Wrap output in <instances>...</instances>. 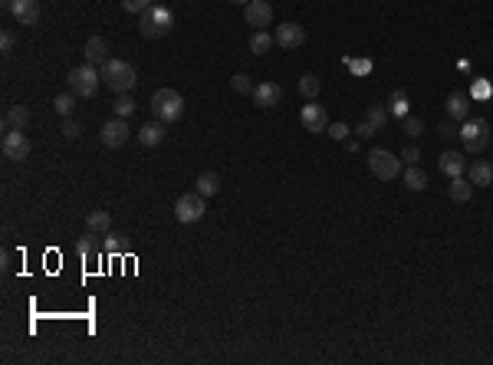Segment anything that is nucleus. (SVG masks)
I'll return each instance as SVG.
<instances>
[{
    "mask_svg": "<svg viewBox=\"0 0 493 365\" xmlns=\"http://www.w3.org/2000/svg\"><path fill=\"white\" fill-rule=\"evenodd\" d=\"M273 36H270L267 30H254V36H250V53H256V56H263V53H270L273 49Z\"/></svg>",
    "mask_w": 493,
    "mask_h": 365,
    "instance_id": "26",
    "label": "nucleus"
},
{
    "mask_svg": "<svg viewBox=\"0 0 493 365\" xmlns=\"http://www.w3.org/2000/svg\"><path fill=\"white\" fill-rule=\"evenodd\" d=\"M102 237H105V254H122V250H125L122 241H119V234H112V230H109V234H102Z\"/></svg>",
    "mask_w": 493,
    "mask_h": 365,
    "instance_id": "34",
    "label": "nucleus"
},
{
    "mask_svg": "<svg viewBox=\"0 0 493 365\" xmlns=\"http://www.w3.org/2000/svg\"><path fill=\"white\" fill-rule=\"evenodd\" d=\"M132 112H135V99L129 96V92H125V96H119V99H116V115H122V119H129Z\"/></svg>",
    "mask_w": 493,
    "mask_h": 365,
    "instance_id": "31",
    "label": "nucleus"
},
{
    "mask_svg": "<svg viewBox=\"0 0 493 365\" xmlns=\"http://www.w3.org/2000/svg\"><path fill=\"white\" fill-rule=\"evenodd\" d=\"M83 56L89 66H105L109 60V43H105V36H89L86 46H83Z\"/></svg>",
    "mask_w": 493,
    "mask_h": 365,
    "instance_id": "15",
    "label": "nucleus"
},
{
    "mask_svg": "<svg viewBox=\"0 0 493 365\" xmlns=\"http://www.w3.org/2000/svg\"><path fill=\"white\" fill-rule=\"evenodd\" d=\"M467 175H470V184H477V188L493 184V165L490 162H474V165L467 168Z\"/></svg>",
    "mask_w": 493,
    "mask_h": 365,
    "instance_id": "19",
    "label": "nucleus"
},
{
    "mask_svg": "<svg viewBox=\"0 0 493 365\" xmlns=\"http://www.w3.org/2000/svg\"><path fill=\"white\" fill-rule=\"evenodd\" d=\"M230 86H234V92H240V96H247V92L254 96V82H250V76H243V73L230 79Z\"/></svg>",
    "mask_w": 493,
    "mask_h": 365,
    "instance_id": "33",
    "label": "nucleus"
},
{
    "mask_svg": "<svg viewBox=\"0 0 493 365\" xmlns=\"http://www.w3.org/2000/svg\"><path fill=\"white\" fill-rule=\"evenodd\" d=\"M299 92H303L306 99H316V96H319V79H316L313 73H306V76L299 79Z\"/></svg>",
    "mask_w": 493,
    "mask_h": 365,
    "instance_id": "29",
    "label": "nucleus"
},
{
    "mask_svg": "<svg viewBox=\"0 0 493 365\" xmlns=\"http://www.w3.org/2000/svg\"><path fill=\"white\" fill-rule=\"evenodd\" d=\"M280 99H283V89H280V82H260L254 89V102L260 109H273L280 106Z\"/></svg>",
    "mask_w": 493,
    "mask_h": 365,
    "instance_id": "14",
    "label": "nucleus"
},
{
    "mask_svg": "<svg viewBox=\"0 0 493 365\" xmlns=\"http://www.w3.org/2000/svg\"><path fill=\"white\" fill-rule=\"evenodd\" d=\"M122 7H125L129 14H145L151 7V0H122Z\"/></svg>",
    "mask_w": 493,
    "mask_h": 365,
    "instance_id": "35",
    "label": "nucleus"
},
{
    "mask_svg": "<svg viewBox=\"0 0 493 365\" xmlns=\"http://www.w3.org/2000/svg\"><path fill=\"white\" fill-rule=\"evenodd\" d=\"M73 92H63V96H56V99H53V109H56V112H60L63 119H69V115H73Z\"/></svg>",
    "mask_w": 493,
    "mask_h": 365,
    "instance_id": "28",
    "label": "nucleus"
},
{
    "mask_svg": "<svg viewBox=\"0 0 493 365\" xmlns=\"http://www.w3.org/2000/svg\"><path fill=\"white\" fill-rule=\"evenodd\" d=\"M326 132L332 138H345V135H349V125H345V122H336V125H329Z\"/></svg>",
    "mask_w": 493,
    "mask_h": 365,
    "instance_id": "37",
    "label": "nucleus"
},
{
    "mask_svg": "<svg viewBox=\"0 0 493 365\" xmlns=\"http://www.w3.org/2000/svg\"><path fill=\"white\" fill-rule=\"evenodd\" d=\"M402 158H395L388 148H372L369 152V168H372V175L378 181H395L398 175H402Z\"/></svg>",
    "mask_w": 493,
    "mask_h": 365,
    "instance_id": "5",
    "label": "nucleus"
},
{
    "mask_svg": "<svg viewBox=\"0 0 493 365\" xmlns=\"http://www.w3.org/2000/svg\"><path fill=\"white\" fill-rule=\"evenodd\" d=\"M437 168H441V175H448V178H461L463 168H467V158L461 152H444L437 158Z\"/></svg>",
    "mask_w": 493,
    "mask_h": 365,
    "instance_id": "17",
    "label": "nucleus"
},
{
    "mask_svg": "<svg viewBox=\"0 0 493 365\" xmlns=\"http://www.w3.org/2000/svg\"><path fill=\"white\" fill-rule=\"evenodd\" d=\"M375 132H378V129H375V125H372V122H369V119H365V122H362V125H359V135H362V138H372Z\"/></svg>",
    "mask_w": 493,
    "mask_h": 365,
    "instance_id": "39",
    "label": "nucleus"
},
{
    "mask_svg": "<svg viewBox=\"0 0 493 365\" xmlns=\"http://www.w3.org/2000/svg\"><path fill=\"white\" fill-rule=\"evenodd\" d=\"M391 112H395V115H408V96H404L402 89L398 92H391Z\"/></svg>",
    "mask_w": 493,
    "mask_h": 365,
    "instance_id": "32",
    "label": "nucleus"
},
{
    "mask_svg": "<svg viewBox=\"0 0 493 365\" xmlns=\"http://www.w3.org/2000/svg\"><path fill=\"white\" fill-rule=\"evenodd\" d=\"M10 14L17 23H36L40 20V0H10Z\"/></svg>",
    "mask_w": 493,
    "mask_h": 365,
    "instance_id": "13",
    "label": "nucleus"
},
{
    "mask_svg": "<svg viewBox=\"0 0 493 365\" xmlns=\"http://www.w3.org/2000/svg\"><path fill=\"white\" fill-rule=\"evenodd\" d=\"M86 228L96 230V234H109V230H112V217H109V211H89Z\"/></svg>",
    "mask_w": 493,
    "mask_h": 365,
    "instance_id": "23",
    "label": "nucleus"
},
{
    "mask_svg": "<svg viewBox=\"0 0 493 365\" xmlns=\"http://www.w3.org/2000/svg\"><path fill=\"white\" fill-rule=\"evenodd\" d=\"M99 138H102L105 148H119V145H125V142H129V119L116 115V119L102 122V129H99Z\"/></svg>",
    "mask_w": 493,
    "mask_h": 365,
    "instance_id": "9",
    "label": "nucleus"
},
{
    "mask_svg": "<svg viewBox=\"0 0 493 365\" xmlns=\"http://www.w3.org/2000/svg\"><path fill=\"white\" fill-rule=\"evenodd\" d=\"M402 129H404V135L418 138L421 132H424V122H421L418 115H404V119H402Z\"/></svg>",
    "mask_w": 493,
    "mask_h": 365,
    "instance_id": "30",
    "label": "nucleus"
},
{
    "mask_svg": "<svg viewBox=\"0 0 493 365\" xmlns=\"http://www.w3.org/2000/svg\"><path fill=\"white\" fill-rule=\"evenodd\" d=\"M102 82L112 92L125 96V92H132L135 86H138V73H135L132 63L112 60V56H109V60H105V66H102Z\"/></svg>",
    "mask_w": 493,
    "mask_h": 365,
    "instance_id": "1",
    "label": "nucleus"
},
{
    "mask_svg": "<svg viewBox=\"0 0 493 365\" xmlns=\"http://www.w3.org/2000/svg\"><path fill=\"white\" fill-rule=\"evenodd\" d=\"M195 188H197V195H204V198H214V195L221 191V178H217L214 171H204V175H197Z\"/></svg>",
    "mask_w": 493,
    "mask_h": 365,
    "instance_id": "21",
    "label": "nucleus"
},
{
    "mask_svg": "<svg viewBox=\"0 0 493 365\" xmlns=\"http://www.w3.org/2000/svg\"><path fill=\"white\" fill-rule=\"evenodd\" d=\"M151 115L162 122H178L184 115V99L178 89H158L151 96Z\"/></svg>",
    "mask_w": 493,
    "mask_h": 365,
    "instance_id": "4",
    "label": "nucleus"
},
{
    "mask_svg": "<svg viewBox=\"0 0 493 365\" xmlns=\"http://www.w3.org/2000/svg\"><path fill=\"white\" fill-rule=\"evenodd\" d=\"M404 184H408L411 191H424V188H428V175H424L418 165H408L404 168Z\"/></svg>",
    "mask_w": 493,
    "mask_h": 365,
    "instance_id": "25",
    "label": "nucleus"
},
{
    "mask_svg": "<svg viewBox=\"0 0 493 365\" xmlns=\"http://www.w3.org/2000/svg\"><path fill=\"white\" fill-rule=\"evenodd\" d=\"M461 142H463V148L470 155H480V152H487L490 148V138H493V132H490V122L487 119H480V115H474V119H463V125H461Z\"/></svg>",
    "mask_w": 493,
    "mask_h": 365,
    "instance_id": "3",
    "label": "nucleus"
},
{
    "mask_svg": "<svg viewBox=\"0 0 493 365\" xmlns=\"http://www.w3.org/2000/svg\"><path fill=\"white\" fill-rule=\"evenodd\" d=\"M365 119H369V122L375 125V129L382 132V129L388 125V109L382 106V102H372V106H369V112H365Z\"/></svg>",
    "mask_w": 493,
    "mask_h": 365,
    "instance_id": "27",
    "label": "nucleus"
},
{
    "mask_svg": "<svg viewBox=\"0 0 493 365\" xmlns=\"http://www.w3.org/2000/svg\"><path fill=\"white\" fill-rule=\"evenodd\" d=\"M204 211H208V198H204V195H197V191L181 195L178 204H175V217H178V224H197V221L204 217Z\"/></svg>",
    "mask_w": 493,
    "mask_h": 365,
    "instance_id": "7",
    "label": "nucleus"
},
{
    "mask_svg": "<svg viewBox=\"0 0 493 365\" xmlns=\"http://www.w3.org/2000/svg\"><path fill=\"white\" fill-rule=\"evenodd\" d=\"M273 40L283 46V49H299V46L306 43V30H303L299 23H283V27H276Z\"/></svg>",
    "mask_w": 493,
    "mask_h": 365,
    "instance_id": "12",
    "label": "nucleus"
},
{
    "mask_svg": "<svg viewBox=\"0 0 493 365\" xmlns=\"http://www.w3.org/2000/svg\"><path fill=\"white\" fill-rule=\"evenodd\" d=\"M418 158H421V152L415 148V145H408V148L402 152V162H404V165H418Z\"/></svg>",
    "mask_w": 493,
    "mask_h": 365,
    "instance_id": "36",
    "label": "nucleus"
},
{
    "mask_svg": "<svg viewBox=\"0 0 493 365\" xmlns=\"http://www.w3.org/2000/svg\"><path fill=\"white\" fill-rule=\"evenodd\" d=\"M457 132H461V129H457L454 122H444V125H441V135H444V138H454Z\"/></svg>",
    "mask_w": 493,
    "mask_h": 365,
    "instance_id": "40",
    "label": "nucleus"
},
{
    "mask_svg": "<svg viewBox=\"0 0 493 365\" xmlns=\"http://www.w3.org/2000/svg\"><path fill=\"white\" fill-rule=\"evenodd\" d=\"M230 3H243V7H247V3H250V0H230Z\"/></svg>",
    "mask_w": 493,
    "mask_h": 365,
    "instance_id": "42",
    "label": "nucleus"
},
{
    "mask_svg": "<svg viewBox=\"0 0 493 365\" xmlns=\"http://www.w3.org/2000/svg\"><path fill=\"white\" fill-rule=\"evenodd\" d=\"M27 122H30V109L27 106H10L7 115H3V125H7V129H27Z\"/></svg>",
    "mask_w": 493,
    "mask_h": 365,
    "instance_id": "22",
    "label": "nucleus"
},
{
    "mask_svg": "<svg viewBox=\"0 0 493 365\" xmlns=\"http://www.w3.org/2000/svg\"><path fill=\"white\" fill-rule=\"evenodd\" d=\"M164 125H168V122H162V119L145 122V125L138 129V142H142L145 148H155V145H162V142H164V132H168Z\"/></svg>",
    "mask_w": 493,
    "mask_h": 365,
    "instance_id": "16",
    "label": "nucleus"
},
{
    "mask_svg": "<svg viewBox=\"0 0 493 365\" xmlns=\"http://www.w3.org/2000/svg\"><path fill=\"white\" fill-rule=\"evenodd\" d=\"M14 40H17L14 33L3 30V33H0V49H3V53H10V49H14Z\"/></svg>",
    "mask_w": 493,
    "mask_h": 365,
    "instance_id": "38",
    "label": "nucleus"
},
{
    "mask_svg": "<svg viewBox=\"0 0 493 365\" xmlns=\"http://www.w3.org/2000/svg\"><path fill=\"white\" fill-rule=\"evenodd\" d=\"M171 27H175V14L164 3H151L149 10L142 14V20H138V30H142L145 40H162V36L171 33Z\"/></svg>",
    "mask_w": 493,
    "mask_h": 365,
    "instance_id": "2",
    "label": "nucleus"
},
{
    "mask_svg": "<svg viewBox=\"0 0 493 365\" xmlns=\"http://www.w3.org/2000/svg\"><path fill=\"white\" fill-rule=\"evenodd\" d=\"M63 135H66V138H79V125H76V122H66V125H63Z\"/></svg>",
    "mask_w": 493,
    "mask_h": 365,
    "instance_id": "41",
    "label": "nucleus"
},
{
    "mask_svg": "<svg viewBox=\"0 0 493 365\" xmlns=\"http://www.w3.org/2000/svg\"><path fill=\"white\" fill-rule=\"evenodd\" d=\"M243 20H247L254 30H267L270 23H273V7H270V0H250V3L243 7Z\"/></svg>",
    "mask_w": 493,
    "mask_h": 365,
    "instance_id": "11",
    "label": "nucleus"
},
{
    "mask_svg": "<svg viewBox=\"0 0 493 365\" xmlns=\"http://www.w3.org/2000/svg\"><path fill=\"white\" fill-rule=\"evenodd\" d=\"M0 152L10 162H27L30 158V138L23 135V129H7L3 142H0Z\"/></svg>",
    "mask_w": 493,
    "mask_h": 365,
    "instance_id": "8",
    "label": "nucleus"
},
{
    "mask_svg": "<svg viewBox=\"0 0 493 365\" xmlns=\"http://www.w3.org/2000/svg\"><path fill=\"white\" fill-rule=\"evenodd\" d=\"M448 195H450V201H457V204H463V201H470V195H474V184H467L463 178H450Z\"/></svg>",
    "mask_w": 493,
    "mask_h": 365,
    "instance_id": "24",
    "label": "nucleus"
},
{
    "mask_svg": "<svg viewBox=\"0 0 493 365\" xmlns=\"http://www.w3.org/2000/svg\"><path fill=\"white\" fill-rule=\"evenodd\" d=\"M444 109H448L450 119H461V122L470 119V115H467V112H470V96H467V92H450Z\"/></svg>",
    "mask_w": 493,
    "mask_h": 365,
    "instance_id": "18",
    "label": "nucleus"
},
{
    "mask_svg": "<svg viewBox=\"0 0 493 365\" xmlns=\"http://www.w3.org/2000/svg\"><path fill=\"white\" fill-rule=\"evenodd\" d=\"M299 119H303V129H306L309 135H319V132H326V129H329V112L322 106H316L313 99L303 106Z\"/></svg>",
    "mask_w": 493,
    "mask_h": 365,
    "instance_id": "10",
    "label": "nucleus"
},
{
    "mask_svg": "<svg viewBox=\"0 0 493 365\" xmlns=\"http://www.w3.org/2000/svg\"><path fill=\"white\" fill-rule=\"evenodd\" d=\"M76 254H79L83 260L99 257V237H96V230H89V234H83V237L76 241Z\"/></svg>",
    "mask_w": 493,
    "mask_h": 365,
    "instance_id": "20",
    "label": "nucleus"
},
{
    "mask_svg": "<svg viewBox=\"0 0 493 365\" xmlns=\"http://www.w3.org/2000/svg\"><path fill=\"white\" fill-rule=\"evenodd\" d=\"M66 82H69V89H73V96H79V99H92L96 96V89H99V73H96V66H76V69H69V76H66Z\"/></svg>",
    "mask_w": 493,
    "mask_h": 365,
    "instance_id": "6",
    "label": "nucleus"
}]
</instances>
